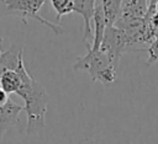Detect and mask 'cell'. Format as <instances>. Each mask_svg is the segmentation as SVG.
<instances>
[{
	"label": "cell",
	"mask_w": 158,
	"mask_h": 144,
	"mask_svg": "<svg viewBox=\"0 0 158 144\" xmlns=\"http://www.w3.org/2000/svg\"><path fill=\"white\" fill-rule=\"evenodd\" d=\"M23 101V110L27 114L26 132L27 134L36 133L44 127V116L47 112V105L49 95L41 82L33 79L30 74H26L21 86L16 91Z\"/></svg>",
	"instance_id": "1"
},
{
	"label": "cell",
	"mask_w": 158,
	"mask_h": 144,
	"mask_svg": "<svg viewBox=\"0 0 158 144\" xmlns=\"http://www.w3.org/2000/svg\"><path fill=\"white\" fill-rule=\"evenodd\" d=\"M74 70H85L89 73L93 81H101L105 84L115 82L117 74L112 60L104 52L88 49L85 55L77 58L73 64Z\"/></svg>",
	"instance_id": "2"
},
{
	"label": "cell",
	"mask_w": 158,
	"mask_h": 144,
	"mask_svg": "<svg viewBox=\"0 0 158 144\" xmlns=\"http://www.w3.org/2000/svg\"><path fill=\"white\" fill-rule=\"evenodd\" d=\"M100 50L107 54L114 65L117 68L120 58L123 55V53L130 52V38L116 26H106Z\"/></svg>",
	"instance_id": "3"
},
{
	"label": "cell",
	"mask_w": 158,
	"mask_h": 144,
	"mask_svg": "<svg viewBox=\"0 0 158 144\" xmlns=\"http://www.w3.org/2000/svg\"><path fill=\"white\" fill-rule=\"evenodd\" d=\"M4 2L6 4V7L9 11H12L14 14H17L19 16H21L25 22H27V17L36 18L44 26L49 27L57 36L62 34L64 31L59 23L56 25L40 16L38 11L42 7V5L46 2V0H4Z\"/></svg>",
	"instance_id": "4"
},
{
	"label": "cell",
	"mask_w": 158,
	"mask_h": 144,
	"mask_svg": "<svg viewBox=\"0 0 158 144\" xmlns=\"http://www.w3.org/2000/svg\"><path fill=\"white\" fill-rule=\"evenodd\" d=\"M96 0H73V11L79 14L83 17L84 21V34H83V42L86 46V49L90 48V44L88 43V38L91 36V20L95 11Z\"/></svg>",
	"instance_id": "5"
},
{
	"label": "cell",
	"mask_w": 158,
	"mask_h": 144,
	"mask_svg": "<svg viewBox=\"0 0 158 144\" xmlns=\"http://www.w3.org/2000/svg\"><path fill=\"white\" fill-rule=\"evenodd\" d=\"M23 106H20L11 98H9L4 105H0V140L6 130L12 128L19 122V116Z\"/></svg>",
	"instance_id": "6"
},
{
	"label": "cell",
	"mask_w": 158,
	"mask_h": 144,
	"mask_svg": "<svg viewBox=\"0 0 158 144\" xmlns=\"http://www.w3.org/2000/svg\"><path fill=\"white\" fill-rule=\"evenodd\" d=\"M26 74L28 73L25 68V63L22 62L15 70H6L0 75V87L7 95L16 94Z\"/></svg>",
	"instance_id": "7"
},
{
	"label": "cell",
	"mask_w": 158,
	"mask_h": 144,
	"mask_svg": "<svg viewBox=\"0 0 158 144\" xmlns=\"http://www.w3.org/2000/svg\"><path fill=\"white\" fill-rule=\"evenodd\" d=\"M23 62V52L20 46L12 44L0 55V75L6 70H15Z\"/></svg>",
	"instance_id": "8"
},
{
	"label": "cell",
	"mask_w": 158,
	"mask_h": 144,
	"mask_svg": "<svg viewBox=\"0 0 158 144\" xmlns=\"http://www.w3.org/2000/svg\"><path fill=\"white\" fill-rule=\"evenodd\" d=\"M91 21H94V36H93V44H90L89 49L99 50L100 46H101V42H102V38H104V33H105L106 26H107L100 4L96 5Z\"/></svg>",
	"instance_id": "9"
},
{
	"label": "cell",
	"mask_w": 158,
	"mask_h": 144,
	"mask_svg": "<svg viewBox=\"0 0 158 144\" xmlns=\"http://www.w3.org/2000/svg\"><path fill=\"white\" fill-rule=\"evenodd\" d=\"M100 5L106 25L115 26L117 20L121 17V0H102Z\"/></svg>",
	"instance_id": "10"
},
{
	"label": "cell",
	"mask_w": 158,
	"mask_h": 144,
	"mask_svg": "<svg viewBox=\"0 0 158 144\" xmlns=\"http://www.w3.org/2000/svg\"><path fill=\"white\" fill-rule=\"evenodd\" d=\"M54 11L57 12V20L59 21L62 16L73 12V0H49Z\"/></svg>",
	"instance_id": "11"
},
{
	"label": "cell",
	"mask_w": 158,
	"mask_h": 144,
	"mask_svg": "<svg viewBox=\"0 0 158 144\" xmlns=\"http://www.w3.org/2000/svg\"><path fill=\"white\" fill-rule=\"evenodd\" d=\"M148 52V59L146 62L147 65H152L153 63L158 62V34L156 36V38L152 41V43L147 47L146 49Z\"/></svg>",
	"instance_id": "12"
},
{
	"label": "cell",
	"mask_w": 158,
	"mask_h": 144,
	"mask_svg": "<svg viewBox=\"0 0 158 144\" xmlns=\"http://www.w3.org/2000/svg\"><path fill=\"white\" fill-rule=\"evenodd\" d=\"M9 98H10V97H9V95H7V94H6V92L0 87V105H4Z\"/></svg>",
	"instance_id": "13"
},
{
	"label": "cell",
	"mask_w": 158,
	"mask_h": 144,
	"mask_svg": "<svg viewBox=\"0 0 158 144\" xmlns=\"http://www.w3.org/2000/svg\"><path fill=\"white\" fill-rule=\"evenodd\" d=\"M154 11H156V14H158V0L154 4Z\"/></svg>",
	"instance_id": "14"
}]
</instances>
